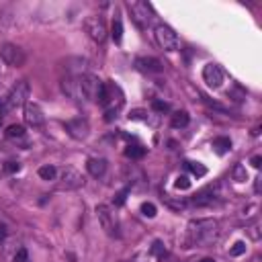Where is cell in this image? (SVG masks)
I'll return each instance as SVG.
<instances>
[{
    "instance_id": "74e56055",
    "label": "cell",
    "mask_w": 262,
    "mask_h": 262,
    "mask_svg": "<svg viewBox=\"0 0 262 262\" xmlns=\"http://www.w3.org/2000/svg\"><path fill=\"white\" fill-rule=\"evenodd\" d=\"M201 262H215V260H213V258H203Z\"/></svg>"
},
{
    "instance_id": "ffe728a7",
    "label": "cell",
    "mask_w": 262,
    "mask_h": 262,
    "mask_svg": "<svg viewBox=\"0 0 262 262\" xmlns=\"http://www.w3.org/2000/svg\"><path fill=\"white\" fill-rule=\"evenodd\" d=\"M111 37H113L115 43H121V39H123V23H121V19H115V21H113Z\"/></svg>"
},
{
    "instance_id": "f546056e",
    "label": "cell",
    "mask_w": 262,
    "mask_h": 262,
    "mask_svg": "<svg viewBox=\"0 0 262 262\" xmlns=\"http://www.w3.org/2000/svg\"><path fill=\"white\" fill-rule=\"evenodd\" d=\"M150 252H152V254H154V256H162V254H164V252H166V250H164V244H162V242H160V240H156V242H154V246H152V250H150Z\"/></svg>"
},
{
    "instance_id": "ba28073f",
    "label": "cell",
    "mask_w": 262,
    "mask_h": 262,
    "mask_svg": "<svg viewBox=\"0 0 262 262\" xmlns=\"http://www.w3.org/2000/svg\"><path fill=\"white\" fill-rule=\"evenodd\" d=\"M0 60H3L7 66L23 68L25 62H27V53L15 43H3L0 45Z\"/></svg>"
},
{
    "instance_id": "d590c367",
    "label": "cell",
    "mask_w": 262,
    "mask_h": 262,
    "mask_svg": "<svg viewBox=\"0 0 262 262\" xmlns=\"http://www.w3.org/2000/svg\"><path fill=\"white\" fill-rule=\"evenodd\" d=\"M5 113H7V109L0 107V127H3V123H5Z\"/></svg>"
},
{
    "instance_id": "cb8c5ba5",
    "label": "cell",
    "mask_w": 262,
    "mask_h": 262,
    "mask_svg": "<svg viewBox=\"0 0 262 262\" xmlns=\"http://www.w3.org/2000/svg\"><path fill=\"white\" fill-rule=\"evenodd\" d=\"M129 191H131V187H125L123 191H119V193L115 195V205H117V207H121V205L125 203V199H127V195H129Z\"/></svg>"
},
{
    "instance_id": "44dd1931",
    "label": "cell",
    "mask_w": 262,
    "mask_h": 262,
    "mask_svg": "<svg viewBox=\"0 0 262 262\" xmlns=\"http://www.w3.org/2000/svg\"><path fill=\"white\" fill-rule=\"evenodd\" d=\"M5 133L9 139H21V137H25V127L23 125H9Z\"/></svg>"
},
{
    "instance_id": "484cf974",
    "label": "cell",
    "mask_w": 262,
    "mask_h": 262,
    "mask_svg": "<svg viewBox=\"0 0 262 262\" xmlns=\"http://www.w3.org/2000/svg\"><path fill=\"white\" fill-rule=\"evenodd\" d=\"M246 231H248V236H250L254 242L260 240V225H258V223H252L250 227H246Z\"/></svg>"
},
{
    "instance_id": "f35d334b",
    "label": "cell",
    "mask_w": 262,
    "mask_h": 262,
    "mask_svg": "<svg viewBox=\"0 0 262 262\" xmlns=\"http://www.w3.org/2000/svg\"><path fill=\"white\" fill-rule=\"evenodd\" d=\"M0 72H3V62H0Z\"/></svg>"
},
{
    "instance_id": "5bb4252c",
    "label": "cell",
    "mask_w": 262,
    "mask_h": 262,
    "mask_svg": "<svg viewBox=\"0 0 262 262\" xmlns=\"http://www.w3.org/2000/svg\"><path fill=\"white\" fill-rule=\"evenodd\" d=\"M135 68L143 74H160L164 70L162 62L156 60V57H137L135 60Z\"/></svg>"
},
{
    "instance_id": "8fae6325",
    "label": "cell",
    "mask_w": 262,
    "mask_h": 262,
    "mask_svg": "<svg viewBox=\"0 0 262 262\" xmlns=\"http://www.w3.org/2000/svg\"><path fill=\"white\" fill-rule=\"evenodd\" d=\"M203 80L209 89H219L223 84V70L217 64H207L203 68Z\"/></svg>"
},
{
    "instance_id": "d6986e66",
    "label": "cell",
    "mask_w": 262,
    "mask_h": 262,
    "mask_svg": "<svg viewBox=\"0 0 262 262\" xmlns=\"http://www.w3.org/2000/svg\"><path fill=\"white\" fill-rule=\"evenodd\" d=\"M231 177H234L236 183H246V181H248V170H246V166H244V164H236L234 170H231Z\"/></svg>"
},
{
    "instance_id": "277c9868",
    "label": "cell",
    "mask_w": 262,
    "mask_h": 262,
    "mask_svg": "<svg viewBox=\"0 0 262 262\" xmlns=\"http://www.w3.org/2000/svg\"><path fill=\"white\" fill-rule=\"evenodd\" d=\"M84 31L89 35L95 43H105L107 39V23H105V17L103 15H89L84 19Z\"/></svg>"
},
{
    "instance_id": "e0dca14e",
    "label": "cell",
    "mask_w": 262,
    "mask_h": 262,
    "mask_svg": "<svg viewBox=\"0 0 262 262\" xmlns=\"http://www.w3.org/2000/svg\"><path fill=\"white\" fill-rule=\"evenodd\" d=\"M37 174H39L41 181H55L57 179V168L51 166V164H45V166H41L37 170Z\"/></svg>"
},
{
    "instance_id": "2e32d148",
    "label": "cell",
    "mask_w": 262,
    "mask_h": 262,
    "mask_svg": "<svg viewBox=\"0 0 262 262\" xmlns=\"http://www.w3.org/2000/svg\"><path fill=\"white\" fill-rule=\"evenodd\" d=\"M189 121H191V117H189V113H187V111H177V113L172 115L170 125H172L174 129H183V127H187V125H189Z\"/></svg>"
},
{
    "instance_id": "8992f818",
    "label": "cell",
    "mask_w": 262,
    "mask_h": 262,
    "mask_svg": "<svg viewBox=\"0 0 262 262\" xmlns=\"http://www.w3.org/2000/svg\"><path fill=\"white\" fill-rule=\"evenodd\" d=\"M127 11L133 19V23L139 29H148V25L152 23V7L143 0H135V3H127Z\"/></svg>"
},
{
    "instance_id": "83f0119b",
    "label": "cell",
    "mask_w": 262,
    "mask_h": 262,
    "mask_svg": "<svg viewBox=\"0 0 262 262\" xmlns=\"http://www.w3.org/2000/svg\"><path fill=\"white\" fill-rule=\"evenodd\" d=\"M244 252H246V244H244V242H236V244H234V248L229 250V254H231V256H242Z\"/></svg>"
},
{
    "instance_id": "1f68e13d",
    "label": "cell",
    "mask_w": 262,
    "mask_h": 262,
    "mask_svg": "<svg viewBox=\"0 0 262 262\" xmlns=\"http://www.w3.org/2000/svg\"><path fill=\"white\" fill-rule=\"evenodd\" d=\"M152 107H154V111H158V113L168 111V103H162V101H154V103H152Z\"/></svg>"
},
{
    "instance_id": "5b68a950",
    "label": "cell",
    "mask_w": 262,
    "mask_h": 262,
    "mask_svg": "<svg viewBox=\"0 0 262 262\" xmlns=\"http://www.w3.org/2000/svg\"><path fill=\"white\" fill-rule=\"evenodd\" d=\"M55 181H57L55 185L57 191H78L80 187H84V177L76 168H64Z\"/></svg>"
},
{
    "instance_id": "6da1fadb",
    "label": "cell",
    "mask_w": 262,
    "mask_h": 262,
    "mask_svg": "<svg viewBox=\"0 0 262 262\" xmlns=\"http://www.w3.org/2000/svg\"><path fill=\"white\" fill-rule=\"evenodd\" d=\"M221 236V225L217 219H193L187 227V238L185 244L187 248L191 246H213Z\"/></svg>"
},
{
    "instance_id": "ac0fdd59",
    "label": "cell",
    "mask_w": 262,
    "mask_h": 262,
    "mask_svg": "<svg viewBox=\"0 0 262 262\" xmlns=\"http://www.w3.org/2000/svg\"><path fill=\"white\" fill-rule=\"evenodd\" d=\"M213 150L217 152V154H227L229 150H231V139L229 137H215L213 139Z\"/></svg>"
},
{
    "instance_id": "d6a6232c",
    "label": "cell",
    "mask_w": 262,
    "mask_h": 262,
    "mask_svg": "<svg viewBox=\"0 0 262 262\" xmlns=\"http://www.w3.org/2000/svg\"><path fill=\"white\" fill-rule=\"evenodd\" d=\"M5 170H7V172H19V164H17V162H7Z\"/></svg>"
},
{
    "instance_id": "836d02e7",
    "label": "cell",
    "mask_w": 262,
    "mask_h": 262,
    "mask_svg": "<svg viewBox=\"0 0 262 262\" xmlns=\"http://www.w3.org/2000/svg\"><path fill=\"white\" fill-rule=\"evenodd\" d=\"M250 164H252L254 168H260V166H262V158H260V156H254V158L250 160Z\"/></svg>"
},
{
    "instance_id": "e575fe53",
    "label": "cell",
    "mask_w": 262,
    "mask_h": 262,
    "mask_svg": "<svg viewBox=\"0 0 262 262\" xmlns=\"http://www.w3.org/2000/svg\"><path fill=\"white\" fill-rule=\"evenodd\" d=\"M5 238H7V225L0 223V240H5Z\"/></svg>"
},
{
    "instance_id": "7a4b0ae2",
    "label": "cell",
    "mask_w": 262,
    "mask_h": 262,
    "mask_svg": "<svg viewBox=\"0 0 262 262\" xmlns=\"http://www.w3.org/2000/svg\"><path fill=\"white\" fill-rule=\"evenodd\" d=\"M154 41H156V45H158L160 49H164V51H177V49L181 47L179 35L174 33L172 27H168V25H164V23L156 25V29H154Z\"/></svg>"
},
{
    "instance_id": "f1b7e54d",
    "label": "cell",
    "mask_w": 262,
    "mask_h": 262,
    "mask_svg": "<svg viewBox=\"0 0 262 262\" xmlns=\"http://www.w3.org/2000/svg\"><path fill=\"white\" fill-rule=\"evenodd\" d=\"M174 187L181 189V191H187V189L191 187V181H189L187 177H179V179H177V183H174Z\"/></svg>"
},
{
    "instance_id": "7402d4cb",
    "label": "cell",
    "mask_w": 262,
    "mask_h": 262,
    "mask_svg": "<svg viewBox=\"0 0 262 262\" xmlns=\"http://www.w3.org/2000/svg\"><path fill=\"white\" fill-rule=\"evenodd\" d=\"M125 156L131 158V160H141V158L145 156V150H143L141 145H129V148L125 150Z\"/></svg>"
},
{
    "instance_id": "7c38bea8",
    "label": "cell",
    "mask_w": 262,
    "mask_h": 262,
    "mask_svg": "<svg viewBox=\"0 0 262 262\" xmlns=\"http://www.w3.org/2000/svg\"><path fill=\"white\" fill-rule=\"evenodd\" d=\"M23 117H25V123L29 127H41L45 123V115H43V111H41V107L37 103H27Z\"/></svg>"
},
{
    "instance_id": "d4e9b609",
    "label": "cell",
    "mask_w": 262,
    "mask_h": 262,
    "mask_svg": "<svg viewBox=\"0 0 262 262\" xmlns=\"http://www.w3.org/2000/svg\"><path fill=\"white\" fill-rule=\"evenodd\" d=\"M141 213L145 217H156V205L154 203H141Z\"/></svg>"
},
{
    "instance_id": "30bf717a",
    "label": "cell",
    "mask_w": 262,
    "mask_h": 262,
    "mask_svg": "<svg viewBox=\"0 0 262 262\" xmlns=\"http://www.w3.org/2000/svg\"><path fill=\"white\" fill-rule=\"evenodd\" d=\"M66 131L74 137V139H86L91 133V125L84 117H76V119H70L66 123Z\"/></svg>"
},
{
    "instance_id": "4fadbf2b",
    "label": "cell",
    "mask_w": 262,
    "mask_h": 262,
    "mask_svg": "<svg viewBox=\"0 0 262 262\" xmlns=\"http://www.w3.org/2000/svg\"><path fill=\"white\" fill-rule=\"evenodd\" d=\"M62 93H64L68 99L84 101V99H82V91H80L78 76H70V78H64V80H62Z\"/></svg>"
},
{
    "instance_id": "9a60e30c",
    "label": "cell",
    "mask_w": 262,
    "mask_h": 262,
    "mask_svg": "<svg viewBox=\"0 0 262 262\" xmlns=\"http://www.w3.org/2000/svg\"><path fill=\"white\" fill-rule=\"evenodd\" d=\"M107 166L109 164H107L105 158H89V160H86V170H89V174H91V177H95V179L105 177Z\"/></svg>"
},
{
    "instance_id": "603a6c76",
    "label": "cell",
    "mask_w": 262,
    "mask_h": 262,
    "mask_svg": "<svg viewBox=\"0 0 262 262\" xmlns=\"http://www.w3.org/2000/svg\"><path fill=\"white\" fill-rule=\"evenodd\" d=\"M187 168L195 174V177H205V174H207V168L203 166V164H199V162H187Z\"/></svg>"
},
{
    "instance_id": "9c48e42d",
    "label": "cell",
    "mask_w": 262,
    "mask_h": 262,
    "mask_svg": "<svg viewBox=\"0 0 262 262\" xmlns=\"http://www.w3.org/2000/svg\"><path fill=\"white\" fill-rule=\"evenodd\" d=\"M97 217H99V223H101V227L105 229L107 236H111V238L119 236V221H117L115 211L109 205H99L97 207Z\"/></svg>"
},
{
    "instance_id": "4dcf8cb0",
    "label": "cell",
    "mask_w": 262,
    "mask_h": 262,
    "mask_svg": "<svg viewBox=\"0 0 262 262\" xmlns=\"http://www.w3.org/2000/svg\"><path fill=\"white\" fill-rule=\"evenodd\" d=\"M145 115H148L145 111H141V109H135V111H131V113H129V119H139V121H143V119H148Z\"/></svg>"
},
{
    "instance_id": "8d00e7d4",
    "label": "cell",
    "mask_w": 262,
    "mask_h": 262,
    "mask_svg": "<svg viewBox=\"0 0 262 262\" xmlns=\"http://www.w3.org/2000/svg\"><path fill=\"white\" fill-rule=\"evenodd\" d=\"M260 181H262V179L258 177V179H256V183H254V191H256V193H260Z\"/></svg>"
},
{
    "instance_id": "52a82bcc",
    "label": "cell",
    "mask_w": 262,
    "mask_h": 262,
    "mask_svg": "<svg viewBox=\"0 0 262 262\" xmlns=\"http://www.w3.org/2000/svg\"><path fill=\"white\" fill-rule=\"evenodd\" d=\"M29 93H31V86H29V82L27 80H19L13 89H11V93H9V97H7V109H19V107H25L29 101Z\"/></svg>"
},
{
    "instance_id": "4316f807",
    "label": "cell",
    "mask_w": 262,
    "mask_h": 262,
    "mask_svg": "<svg viewBox=\"0 0 262 262\" xmlns=\"http://www.w3.org/2000/svg\"><path fill=\"white\" fill-rule=\"evenodd\" d=\"M13 262H29V252L25 248H19L17 254L13 256Z\"/></svg>"
},
{
    "instance_id": "3957f363",
    "label": "cell",
    "mask_w": 262,
    "mask_h": 262,
    "mask_svg": "<svg viewBox=\"0 0 262 262\" xmlns=\"http://www.w3.org/2000/svg\"><path fill=\"white\" fill-rule=\"evenodd\" d=\"M78 82H80V91H82V99L84 101H97L103 93V86L105 82L99 80V76L95 74H80L78 76Z\"/></svg>"
}]
</instances>
